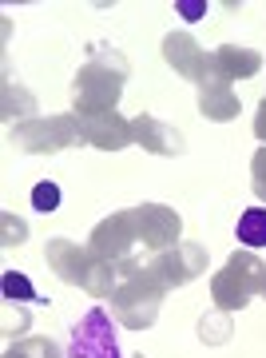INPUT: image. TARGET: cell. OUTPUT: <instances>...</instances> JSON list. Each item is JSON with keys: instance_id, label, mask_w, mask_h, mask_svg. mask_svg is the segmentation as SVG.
Segmentation results:
<instances>
[{"instance_id": "6da1fadb", "label": "cell", "mask_w": 266, "mask_h": 358, "mask_svg": "<svg viewBox=\"0 0 266 358\" xmlns=\"http://www.w3.org/2000/svg\"><path fill=\"white\" fill-rule=\"evenodd\" d=\"M68 358H124L115 319L103 307H91L68 334Z\"/></svg>"}, {"instance_id": "7a4b0ae2", "label": "cell", "mask_w": 266, "mask_h": 358, "mask_svg": "<svg viewBox=\"0 0 266 358\" xmlns=\"http://www.w3.org/2000/svg\"><path fill=\"white\" fill-rule=\"evenodd\" d=\"M235 235H239V243H246V247H266V211H263V207L242 211Z\"/></svg>"}, {"instance_id": "3957f363", "label": "cell", "mask_w": 266, "mask_h": 358, "mask_svg": "<svg viewBox=\"0 0 266 358\" xmlns=\"http://www.w3.org/2000/svg\"><path fill=\"white\" fill-rule=\"evenodd\" d=\"M32 207H36V211H56V207H60V187H56V183H36Z\"/></svg>"}, {"instance_id": "277c9868", "label": "cell", "mask_w": 266, "mask_h": 358, "mask_svg": "<svg viewBox=\"0 0 266 358\" xmlns=\"http://www.w3.org/2000/svg\"><path fill=\"white\" fill-rule=\"evenodd\" d=\"M4 294L8 299H36L32 287H28V279H20V275H4Z\"/></svg>"}, {"instance_id": "5b68a950", "label": "cell", "mask_w": 266, "mask_h": 358, "mask_svg": "<svg viewBox=\"0 0 266 358\" xmlns=\"http://www.w3.org/2000/svg\"><path fill=\"white\" fill-rule=\"evenodd\" d=\"M179 8H183V16H187V20H199V16H203V4H199V0H183Z\"/></svg>"}]
</instances>
